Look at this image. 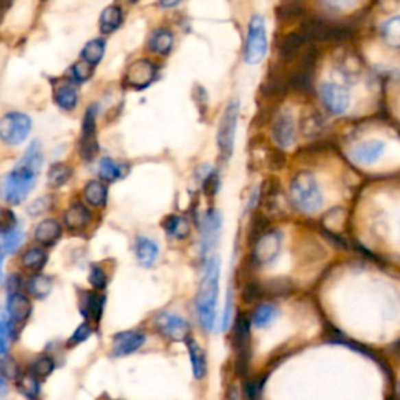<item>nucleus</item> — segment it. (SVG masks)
I'll list each match as a JSON object with an SVG mask.
<instances>
[{
	"label": "nucleus",
	"mask_w": 400,
	"mask_h": 400,
	"mask_svg": "<svg viewBox=\"0 0 400 400\" xmlns=\"http://www.w3.org/2000/svg\"><path fill=\"white\" fill-rule=\"evenodd\" d=\"M44 163L41 144L35 141L28 145L25 154L13 167L3 182V197L11 205L21 204L30 191L35 188Z\"/></svg>",
	"instance_id": "obj_1"
},
{
	"label": "nucleus",
	"mask_w": 400,
	"mask_h": 400,
	"mask_svg": "<svg viewBox=\"0 0 400 400\" xmlns=\"http://www.w3.org/2000/svg\"><path fill=\"white\" fill-rule=\"evenodd\" d=\"M219 280H221V260L216 255L207 257L196 294L197 319L205 331H211L216 325Z\"/></svg>",
	"instance_id": "obj_2"
},
{
	"label": "nucleus",
	"mask_w": 400,
	"mask_h": 400,
	"mask_svg": "<svg viewBox=\"0 0 400 400\" xmlns=\"http://www.w3.org/2000/svg\"><path fill=\"white\" fill-rule=\"evenodd\" d=\"M291 202L303 214H314L324 207V193L314 174L308 171L297 172L291 180Z\"/></svg>",
	"instance_id": "obj_3"
},
{
	"label": "nucleus",
	"mask_w": 400,
	"mask_h": 400,
	"mask_svg": "<svg viewBox=\"0 0 400 400\" xmlns=\"http://www.w3.org/2000/svg\"><path fill=\"white\" fill-rule=\"evenodd\" d=\"M238 119H239V100L232 99L227 104V106H225L216 133L217 150L224 163H227L233 155L236 130H238Z\"/></svg>",
	"instance_id": "obj_4"
},
{
	"label": "nucleus",
	"mask_w": 400,
	"mask_h": 400,
	"mask_svg": "<svg viewBox=\"0 0 400 400\" xmlns=\"http://www.w3.org/2000/svg\"><path fill=\"white\" fill-rule=\"evenodd\" d=\"M268 54V33L266 22L261 14H253L247 27L244 60L247 64L257 66Z\"/></svg>",
	"instance_id": "obj_5"
},
{
	"label": "nucleus",
	"mask_w": 400,
	"mask_h": 400,
	"mask_svg": "<svg viewBox=\"0 0 400 400\" xmlns=\"http://www.w3.org/2000/svg\"><path fill=\"white\" fill-rule=\"evenodd\" d=\"M250 327V319L246 314H239L232 322V347L236 358V368L241 374L249 369L252 360Z\"/></svg>",
	"instance_id": "obj_6"
},
{
	"label": "nucleus",
	"mask_w": 400,
	"mask_h": 400,
	"mask_svg": "<svg viewBox=\"0 0 400 400\" xmlns=\"http://www.w3.org/2000/svg\"><path fill=\"white\" fill-rule=\"evenodd\" d=\"M283 249V233L280 230H268L258 236L252 249V260L257 268H268L279 260Z\"/></svg>",
	"instance_id": "obj_7"
},
{
	"label": "nucleus",
	"mask_w": 400,
	"mask_h": 400,
	"mask_svg": "<svg viewBox=\"0 0 400 400\" xmlns=\"http://www.w3.org/2000/svg\"><path fill=\"white\" fill-rule=\"evenodd\" d=\"M33 122L25 113L11 111L0 117V141L7 145H19L28 138Z\"/></svg>",
	"instance_id": "obj_8"
},
{
	"label": "nucleus",
	"mask_w": 400,
	"mask_h": 400,
	"mask_svg": "<svg viewBox=\"0 0 400 400\" xmlns=\"http://www.w3.org/2000/svg\"><path fill=\"white\" fill-rule=\"evenodd\" d=\"M319 95L325 108L331 115L341 116L351 110L352 95L346 84L338 82H322L319 86Z\"/></svg>",
	"instance_id": "obj_9"
},
{
	"label": "nucleus",
	"mask_w": 400,
	"mask_h": 400,
	"mask_svg": "<svg viewBox=\"0 0 400 400\" xmlns=\"http://www.w3.org/2000/svg\"><path fill=\"white\" fill-rule=\"evenodd\" d=\"M222 230V214L221 211L208 210L202 219L200 225V257L205 260L207 257L213 255V250L216 249L219 238H221Z\"/></svg>",
	"instance_id": "obj_10"
},
{
	"label": "nucleus",
	"mask_w": 400,
	"mask_h": 400,
	"mask_svg": "<svg viewBox=\"0 0 400 400\" xmlns=\"http://www.w3.org/2000/svg\"><path fill=\"white\" fill-rule=\"evenodd\" d=\"M155 327L167 340L171 341H187L191 333L189 322L185 318L174 313H160L155 319Z\"/></svg>",
	"instance_id": "obj_11"
},
{
	"label": "nucleus",
	"mask_w": 400,
	"mask_h": 400,
	"mask_svg": "<svg viewBox=\"0 0 400 400\" xmlns=\"http://www.w3.org/2000/svg\"><path fill=\"white\" fill-rule=\"evenodd\" d=\"M386 152V143L381 139H366L355 144L351 150L353 163L362 166H373Z\"/></svg>",
	"instance_id": "obj_12"
},
{
	"label": "nucleus",
	"mask_w": 400,
	"mask_h": 400,
	"mask_svg": "<svg viewBox=\"0 0 400 400\" xmlns=\"http://www.w3.org/2000/svg\"><path fill=\"white\" fill-rule=\"evenodd\" d=\"M95 106H91L84 115L83 128H82V139H80V155L83 160L91 161L99 152L97 138H95Z\"/></svg>",
	"instance_id": "obj_13"
},
{
	"label": "nucleus",
	"mask_w": 400,
	"mask_h": 400,
	"mask_svg": "<svg viewBox=\"0 0 400 400\" xmlns=\"http://www.w3.org/2000/svg\"><path fill=\"white\" fill-rule=\"evenodd\" d=\"M272 139L280 149H290L296 143V121L291 113L283 111L272 123Z\"/></svg>",
	"instance_id": "obj_14"
},
{
	"label": "nucleus",
	"mask_w": 400,
	"mask_h": 400,
	"mask_svg": "<svg viewBox=\"0 0 400 400\" xmlns=\"http://www.w3.org/2000/svg\"><path fill=\"white\" fill-rule=\"evenodd\" d=\"M145 340L148 336L141 330L121 331L113 338V355L117 358L132 355L145 344Z\"/></svg>",
	"instance_id": "obj_15"
},
{
	"label": "nucleus",
	"mask_w": 400,
	"mask_h": 400,
	"mask_svg": "<svg viewBox=\"0 0 400 400\" xmlns=\"http://www.w3.org/2000/svg\"><path fill=\"white\" fill-rule=\"evenodd\" d=\"M32 313V303L28 301V297L25 294H22L19 291L8 292V307H7V316L11 325V331H13L16 327H22L25 322L28 316Z\"/></svg>",
	"instance_id": "obj_16"
},
{
	"label": "nucleus",
	"mask_w": 400,
	"mask_h": 400,
	"mask_svg": "<svg viewBox=\"0 0 400 400\" xmlns=\"http://www.w3.org/2000/svg\"><path fill=\"white\" fill-rule=\"evenodd\" d=\"M156 69L152 61L138 60L128 66L126 72V83L133 89H144L155 80Z\"/></svg>",
	"instance_id": "obj_17"
},
{
	"label": "nucleus",
	"mask_w": 400,
	"mask_h": 400,
	"mask_svg": "<svg viewBox=\"0 0 400 400\" xmlns=\"http://www.w3.org/2000/svg\"><path fill=\"white\" fill-rule=\"evenodd\" d=\"M134 255L143 268H152L160 257V246L149 236H138L134 242Z\"/></svg>",
	"instance_id": "obj_18"
},
{
	"label": "nucleus",
	"mask_w": 400,
	"mask_h": 400,
	"mask_svg": "<svg viewBox=\"0 0 400 400\" xmlns=\"http://www.w3.org/2000/svg\"><path fill=\"white\" fill-rule=\"evenodd\" d=\"M105 296L97 292L86 291L80 297V311L86 319H91L94 322H100V318L104 314Z\"/></svg>",
	"instance_id": "obj_19"
},
{
	"label": "nucleus",
	"mask_w": 400,
	"mask_h": 400,
	"mask_svg": "<svg viewBox=\"0 0 400 400\" xmlns=\"http://www.w3.org/2000/svg\"><path fill=\"white\" fill-rule=\"evenodd\" d=\"M185 342H187V347H188L189 362H191V368H193L194 379L204 380L208 373L207 352L202 349V346L194 340V338H188Z\"/></svg>",
	"instance_id": "obj_20"
},
{
	"label": "nucleus",
	"mask_w": 400,
	"mask_h": 400,
	"mask_svg": "<svg viewBox=\"0 0 400 400\" xmlns=\"http://www.w3.org/2000/svg\"><path fill=\"white\" fill-rule=\"evenodd\" d=\"M61 236V225L56 219H44L35 228V239L43 246H54Z\"/></svg>",
	"instance_id": "obj_21"
},
{
	"label": "nucleus",
	"mask_w": 400,
	"mask_h": 400,
	"mask_svg": "<svg viewBox=\"0 0 400 400\" xmlns=\"http://www.w3.org/2000/svg\"><path fill=\"white\" fill-rule=\"evenodd\" d=\"M89 217H91V214H89L88 208L77 202V204H72L67 208V211L64 213V224L72 232H80V230L86 228Z\"/></svg>",
	"instance_id": "obj_22"
},
{
	"label": "nucleus",
	"mask_w": 400,
	"mask_h": 400,
	"mask_svg": "<svg viewBox=\"0 0 400 400\" xmlns=\"http://www.w3.org/2000/svg\"><path fill=\"white\" fill-rule=\"evenodd\" d=\"M22 235L21 228H14L13 232L0 235V279H2V270H3V263L7 260V257L11 253H16L22 244Z\"/></svg>",
	"instance_id": "obj_23"
},
{
	"label": "nucleus",
	"mask_w": 400,
	"mask_h": 400,
	"mask_svg": "<svg viewBox=\"0 0 400 400\" xmlns=\"http://www.w3.org/2000/svg\"><path fill=\"white\" fill-rule=\"evenodd\" d=\"M163 228L167 236L174 239H187L191 233V227L187 217L178 216V214H171L163 221Z\"/></svg>",
	"instance_id": "obj_24"
},
{
	"label": "nucleus",
	"mask_w": 400,
	"mask_h": 400,
	"mask_svg": "<svg viewBox=\"0 0 400 400\" xmlns=\"http://www.w3.org/2000/svg\"><path fill=\"white\" fill-rule=\"evenodd\" d=\"M54 99H55L56 105H58L61 110L72 111L78 104L77 88L74 86V84H71V83L60 84V86L55 88Z\"/></svg>",
	"instance_id": "obj_25"
},
{
	"label": "nucleus",
	"mask_w": 400,
	"mask_h": 400,
	"mask_svg": "<svg viewBox=\"0 0 400 400\" xmlns=\"http://www.w3.org/2000/svg\"><path fill=\"white\" fill-rule=\"evenodd\" d=\"M122 21H123L122 10L119 7H116V5H110V7H106L102 11V14H100L99 19L100 32H102L104 35H110V33L116 32L117 28L121 27Z\"/></svg>",
	"instance_id": "obj_26"
},
{
	"label": "nucleus",
	"mask_w": 400,
	"mask_h": 400,
	"mask_svg": "<svg viewBox=\"0 0 400 400\" xmlns=\"http://www.w3.org/2000/svg\"><path fill=\"white\" fill-rule=\"evenodd\" d=\"M277 316H279L277 307L270 305V303H263V305H258L255 309H253L249 319H250L252 327L261 330L272 324L274 320L277 319Z\"/></svg>",
	"instance_id": "obj_27"
},
{
	"label": "nucleus",
	"mask_w": 400,
	"mask_h": 400,
	"mask_svg": "<svg viewBox=\"0 0 400 400\" xmlns=\"http://www.w3.org/2000/svg\"><path fill=\"white\" fill-rule=\"evenodd\" d=\"M174 47V33L169 28H158L150 36L152 52L158 55H167Z\"/></svg>",
	"instance_id": "obj_28"
},
{
	"label": "nucleus",
	"mask_w": 400,
	"mask_h": 400,
	"mask_svg": "<svg viewBox=\"0 0 400 400\" xmlns=\"http://www.w3.org/2000/svg\"><path fill=\"white\" fill-rule=\"evenodd\" d=\"M128 167L126 165H119L108 156L99 161V176L105 182H116V180L126 177Z\"/></svg>",
	"instance_id": "obj_29"
},
{
	"label": "nucleus",
	"mask_w": 400,
	"mask_h": 400,
	"mask_svg": "<svg viewBox=\"0 0 400 400\" xmlns=\"http://www.w3.org/2000/svg\"><path fill=\"white\" fill-rule=\"evenodd\" d=\"M83 197L91 207H104L106 199H108V189L99 180L89 182L83 189Z\"/></svg>",
	"instance_id": "obj_30"
},
{
	"label": "nucleus",
	"mask_w": 400,
	"mask_h": 400,
	"mask_svg": "<svg viewBox=\"0 0 400 400\" xmlns=\"http://www.w3.org/2000/svg\"><path fill=\"white\" fill-rule=\"evenodd\" d=\"M380 32L386 46L400 49V16H392L386 22H383Z\"/></svg>",
	"instance_id": "obj_31"
},
{
	"label": "nucleus",
	"mask_w": 400,
	"mask_h": 400,
	"mask_svg": "<svg viewBox=\"0 0 400 400\" xmlns=\"http://www.w3.org/2000/svg\"><path fill=\"white\" fill-rule=\"evenodd\" d=\"M16 386H18V391L22 394V396L27 397L28 400H38L41 388H39V379L36 375H33L32 373H27L24 375L18 377Z\"/></svg>",
	"instance_id": "obj_32"
},
{
	"label": "nucleus",
	"mask_w": 400,
	"mask_h": 400,
	"mask_svg": "<svg viewBox=\"0 0 400 400\" xmlns=\"http://www.w3.org/2000/svg\"><path fill=\"white\" fill-rule=\"evenodd\" d=\"M105 49H106V44L104 39H100V38L93 39V41H89L86 46L83 47L82 58L83 61H86V63H89L91 66L99 64L105 55Z\"/></svg>",
	"instance_id": "obj_33"
},
{
	"label": "nucleus",
	"mask_w": 400,
	"mask_h": 400,
	"mask_svg": "<svg viewBox=\"0 0 400 400\" xmlns=\"http://www.w3.org/2000/svg\"><path fill=\"white\" fill-rule=\"evenodd\" d=\"M72 177V169L69 166L63 165V163H56L52 167L49 169L47 174V182L49 187L52 188H60L69 182V178Z\"/></svg>",
	"instance_id": "obj_34"
},
{
	"label": "nucleus",
	"mask_w": 400,
	"mask_h": 400,
	"mask_svg": "<svg viewBox=\"0 0 400 400\" xmlns=\"http://www.w3.org/2000/svg\"><path fill=\"white\" fill-rule=\"evenodd\" d=\"M28 290L36 298H46L50 291H52V280H50L47 275L38 274L30 280L28 283Z\"/></svg>",
	"instance_id": "obj_35"
},
{
	"label": "nucleus",
	"mask_w": 400,
	"mask_h": 400,
	"mask_svg": "<svg viewBox=\"0 0 400 400\" xmlns=\"http://www.w3.org/2000/svg\"><path fill=\"white\" fill-rule=\"evenodd\" d=\"M47 261V255L46 252L43 249H38V247H32V249H28L24 257H22V264L27 269H32V270H39L44 264Z\"/></svg>",
	"instance_id": "obj_36"
},
{
	"label": "nucleus",
	"mask_w": 400,
	"mask_h": 400,
	"mask_svg": "<svg viewBox=\"0 0 400 400\" xmlns=\"http://www.w3.org/2000/svg\"><path fill=\"white\" fill-rule=\"evenodd\" d=\"M55 368L54 360L50 357H39L30 366V373L33 375H36L38 379H46L47 375L52 374V370Z\"/></svg>",
	"instance_id": "obj_37"
},
{
	"label": "nucleus",
	"mask_w": 400,
	"mask_h": 400,
	"mask_svg": "<svg viewBox=\"0 0 400 400\" xmlns=\"http://www.w3.org/2000/svg\"><path fill=\"white\" fill-rule=\"evenodd\" d=\"M11 336H13V331H11L8 316L5 313H0V358L8 352Z\"/></svg>",
	"instance_id": "obj_38"
},
{
	"label": "nucleus",
	"mask_w": 400,
	"mask_h": 400,
	"mask_svg": "<svg viewBox=\"0 0 400 400\" xmlns=\"http://www.w3.org/2000/svg\"><path fill=\"white\" fill-rule=\"evenodd\" d=\"M93 67L94 66L86 63V61H78L69 69V77L77 83L86 82L93 75Z\"/></svg>",
	"instance_id": "obj_39"
},
{
	"label": "nucleus",
	"mask_w": 400,
	"mask_h": 400,
	"mask_svg": "<svg viewBox=\"0 0 400 400\" xmlns=\"http://www.w3.org/2000/svg\"><path fill=\"white\" fill-rule=\"evenodd\" d=\"M91 335H93V327L88 322L78 325L74 330V333H72L69 340H67V347H75L78 344H82V342L89 340Z\"/></svg>",
	"instance_id": "obj_40"
},
{
	"label": "nucleus",
	"mask_w": 400,
	"mask_h": 400,
	"mask_svg": "<svg viewBox=\"0 0 400 400\" xmlns=\"http://www.w3.org/2000/svg\"><path fill=\"white\" fill-rule=\"evenodd\" d=\"M18 228V221H16V214L11 210L0 211V235L13 232Z\"/></svg>",
	"instance_id": "obj_41"
},
{
	"label": "nucleus",
	"mask_w": 400,
	"mask_h": 400,
	"mask_svg": "<svg viewBox=\"0 0 400 400\" xmlns=\"http://www.w3.org/2000/svg\"><path fill=\"white\" fill-rule=\"evenodd\" d=\"M50 205H52V199L49 196H43L38 197L36 200H33L30 205L27 207V211L30 216H41V214L46 213Z\"/></svg>",
	"instance_id": "obj_42"
},
{
	"label": "nucleus",
	"mask_w": 400,
	"mask_h": 400,
	"mask_svg": "<svg viewBox=\"0 0 400 400\" xmlns=\"http://www.w3.org/2000/svg\"><path fill=\"white\" fill-rule=\"evenodd\" d=\"M89 281H91V285L94 286V288L104 290L106 286V281H108V277H106V274L104 272L102 268L93 266L91 272H89Z\"/></svg>",
	"instance_id": "obj_43"
},
{
	"label": "nucleus",
	"mask_w": 400,
	"mask_h": 400,
	"mask_svg": "<svg viewBox=\"0 0 400 400\" xmlns=\"http://www.w3.org/2000/svg\"><path fill=\"white\" fill-rule=\"evenodd\" d=\"M261 390H263V381H260L258 379L249 380L246 383V388H244L246 396L249 397L250 400H257L258 397H260Z\"/></svg>",
	"instance_id": "obj_44"
},
{
	"label": "nucleus",
	"mask_w": 400,
	"mask_h": 400,
	"mask_svg": "<svg viewBox=\"0 0 400 400\" xmlns=\"http://www.w3.org/2000/svg\"><path fill=\"white\" fill-rule=\"evenodd\" d=\"M327 7L331 8V10H338V11H342V10H347L351 8L352 5L355 3V0H320Z\"/></svg>",
	"instance_id": "obj_45"
},
{
	"label": "nucleus",
	"mask_w": 400,
	"mask_h": 400,
	"mask_svg": "<svg viewBox=\"0 0 400 400\" xmlns=\"http://www.w3.org/2000/svg\"><path fill=\"white\" fill-rule=\"evenodd\" d=\"M225 400H241V390H239L238 383H230Z\"/></svg>",
	"instance_id": "obj_46"
},
{
	"label": "nucleus",
	"mask_w": 400,
	"mask_h": 400,
	"mask_svg": "<svg viewBox=\"0 0 400 400\" xmlns=\"http://www.w3.org/2000/svg\"><path fill=\"white\" fill-rule=\"evenodd\" d=\"M183 0H158V5L161 8H174L182 3Z\"/></svg>",
	"instance_id": "obj_47"
},
{
	"label": "nucleus",
	"mask_w": 400,
	"mask_h": 400,
	"mask_svg": "<svg viewBox=\"0 0 400 400\" xmlns=\"http://www.w3.org/2000/svg\"><path fill=\"white\" fill-rule=\"evenodd\" d=\"M128 2H130V3H134V2H138V0H128Z\"/></svg>",
	"instance_id": "obj_48"
},
{
	"label": "nucleus",
	"mask_w": 400,
	"mask_h": 400,
	"mask_svg": "<svg viewBox=\"0 0 400 400\" xmlns=\"http://www.w3.org/2000/svg\"><path fill=\"white\" fill-rule=\"evenodd\" d=\"M397 392H399V397H400V383H399V390H397Z\"/></svg>",
	"instance_id": "obj_49"
}]
</instances>
